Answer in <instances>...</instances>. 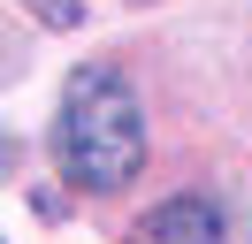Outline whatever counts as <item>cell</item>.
<instances>
[{
	"label": "cell",
	"instance_id": "6da1fadb",
	"mask_svg": "<svg viewBox=\"0 0 252 244\" xmlns=\"http://www.w3.org/2000/svg\"><path fill=\"white\" fill-rule=\"evenodd\" d=\"M54 168L77 191H123L145 168V107L123 69L84 61L62 84V115H54Z\"/></svg>",
	"mask_w": 252,
	"mask_h": 244
},
{
	"label": "cell",
	"instance_id": "7a4b0ae2",
	"mask_svg": "<svg viewBox=\"0 0 252 244\" xmlns=\"http://www.w3.org/2000/svg\"><path fill=\"white\" fill-rule=\"evenodd\" d=\"M138 237L145 244H221V214H214V198H168L145 214Z\"/></svg>",
	"mask_w": 252,
	"mask_h": 244
},
{
	"label": "cell",
	"instance_id": "3957f363",
	"mask_svg": "<svg viewBox=\"0 0 252 244\" xmlns=\"http://www.w3.org/2000/svg\"><path fill=\"white\" fill-rule=\"evenodd\" d=\"M23 8H31L46 30H77V23H84V8H77V0H23Z\"/></svg>",
	"mask_w": 252,
	"mask_h": 244
}]
</instances>
